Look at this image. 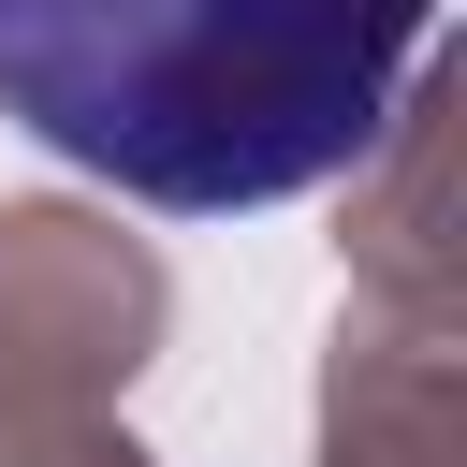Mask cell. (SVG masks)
Instances as JSON below:
<instances>
[{
  "label": "cell",
  "instance_id": "6da1fadb",
  "mask_svg": "<svg viewBox=\"0 0 467 467\" xmlns=\"http://www.w3.org/2000/svg\"><path fill=\"white\" fill-rule=\"evenodd\" d=\"M438 0H0V117L131 204H277L379 146Z\"/></svg>",
  "mask_w": 467,
  "mask_h": 467
}]
</instances>
